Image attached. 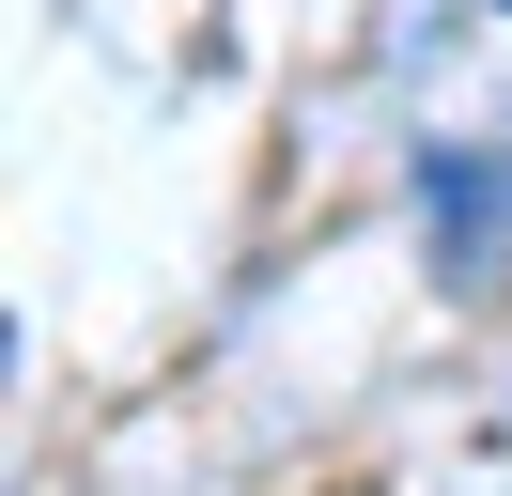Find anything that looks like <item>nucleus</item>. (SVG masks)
<instances>
[{
    "label": "nucleus",
    "instance_id": "obj_1",
    "mask_svg": "<svg viewBox=\"0 0 512 496\" xmlns=\"http://www.w3.org/2000/svg\"><path fill=\"white\" fill-rule=\"evenodd\" d=\"M419 233H435L450 279H497L512 264V155L497 140H419Z\"/></svg>",
    "mask_w": 512,
    "mask_h": 496
},
{
    "label": "nucleus",
    "instance_id": "obj_2",
    "mask_svg": "<svg viewBox=\"0 0 512 496\" xmlns=\"http://www.w3.org/2000/svg\"><path fill=\"white\" fill-rule=\"evenodd\" d=\"M497 16H512V0H497Z\"/></svg>",
    "mask_w": 512,
    "mask_h": 496
}]
</instances>
